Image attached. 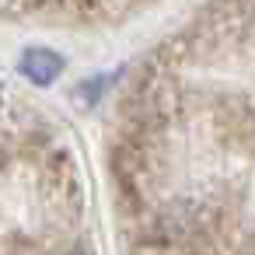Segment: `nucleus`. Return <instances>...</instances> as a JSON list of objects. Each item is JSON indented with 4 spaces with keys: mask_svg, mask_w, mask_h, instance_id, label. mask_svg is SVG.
I'll use <instances>...</instances> for the list:
<instances>
[{
    "mask_svg": "<svg viewBox=\"0 0 255 255\" xmlns=\"http://www.w3.org/2000/svg\"><path fill=\"white\" fill-rule=\"evenodd\" d=\"M63 67H67L63 56L53 53V49H46V46H28V49L18 56V70H21V77L32 81V84H39V88L53 84V81L63 74Z\"/></svg>",
    "mask_w": 255,
    "mask_h": 255,
    "instance_id": "nucleus-1",
    "label": "nucleus"
}]
</instances>
